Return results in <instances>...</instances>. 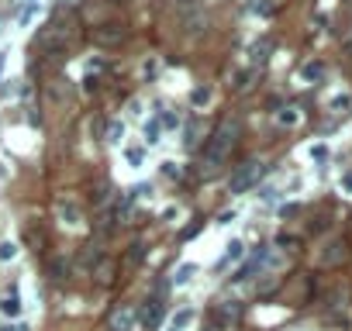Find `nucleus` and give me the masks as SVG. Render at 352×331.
I'll list each match as a JSON object with an SVG mask.
<instances>
[{
    "instance_id": "nucleus-18",
    "label": "nucleus",
    "mask_w": 352,
    "mask_h": 331,
    "mask_svg": "<svg viewBox=\"0 0 352 331\" xmlns=\"http://www.w3.org/2000/svg\"><path fill=\"white\" fill-rule=\"evenodd\" d=\"M190 104H194L197 111H204V107L211 104V86H197L194 93H190Z\"/></svg>"
},
{
    "instance_id": "nucleus-31",
    "label": "nucleus",
    "mask_w": 352,
    "mask_h": 331,
    "mask_svg": "<svg viewBox=\"0 0 352 331\" xmlns=\"http://www.w3.org/2000/svg\"><path fill=\"white\" fill-rule=\"evenodd\" d=\"M128 259H131V262H142V259H145V245H131Z\"/></svg>"
},
{
    "instance_id": "nucleus-11",
    "label": "nucleus",
    "mask_w": 352,
    "mask_h": 331,
    "mask_svg": "<svg viewBox=\"0 0 352 331\" xmlns=\"http://www.w3.org/2000/svg\"><path fill=\"white\" fill-rule=\"evenodd\" d=\"M73 273V262L66 259V255H56L52 262H49V279H56V283H66Z\"/></svg>"
},
{
    "instance_id": "nucleus-34",
    "label": "nucleus",
    "mask_w": 352,
    "mask_h": 331,
    "mask_svg": "<svg viewBox=\"0 0 352 331\" xmlns=\"http://www.w3.org/2000/svg\"><path fill=\"white\" fill-rule=\"evenodd\" d=\"M228 221H235V211H221L217 214V224H228Z\"/></svg>"
},
{
    "instance_id": "nucleus-16",
    "label": "nucleus",
    "mask_w": 352,
    "mask_h": 331,
    "mask_svg": "<svg viewBox=\"0 0 352 331\" xmlns=\"http://www.w3.org/2000/svg\"><path fill=\"white\" fill-rule=\"evenodd\" d=\"M194 276H197V266H194V262H183V266L176 269V276H173V287H183V283H190Z\"/></svg>"
},
{
    "instance_id": "nucleus-28",
    "label": "nucleus",
    "mask_w": 352,
    "mask_h": 331,
    "mask_svg": "<svg viewBox=\"0 0 352 331\" xmlns=\"http://www.w3.org/2000/svg\"><path fill=\"white\" fill-rule=\"evenodd\" d=\"M14 255H18V245H11V242H4V245H0V259H4V262H7V259H14Z\"/></svg>"
},
{
    "instance_id": "nucleus-3",
    "label": "nucleus",
    "mask_w": 352,
    "mask_h": 331,
    "mask_svg": "<svg viewBox=\"0 0 352 331\" xmlns=\"http://www.w3.org/2000/svg\"><path fill=\"white\" fill-rule=\"evenodd\" d=\"M211 317H214L217 328H235V324L242 321V304H238V300H221V304H214Z\"/></svg>"
},
{
    "instance_id": "nucleus-10",
    "label": "nucleus",
    "mask_w": 352,
    "mask_h": 331,
    "mask_svg": "<svg viewBox=\"0 0 352 331\" xmlns=\"http://www.w3.org/2000/svg\"><path fill=\"white\" fill-rule=\"evenodd\" d=\"M135 321H138V314L131 311V307H117V311L111 314V324H107V328L111 331H135Z\"/></svg>"
},
{
    "instance_id": "nucleus-22",
    "label": "nucleus",
    "mask_w": 352,
    "mask_h": 331,
    "mask_svg": "<svg viewBox=\"0 0 352 331\" xmlns=\"http://www.w3.org/2000/svg\"><path fill=\"white\" fill-rule=\"evenodd\" d=\"M35 14H38V4L31 0V4H28V7L18 14V24H21V28H24V24H31V21H35Z\"/></svg>"
},
{
    "instance_id": "nucleus-5",
    "label": "nucleus",
    "mask_w": 352,
    "mask_h": 331,
    "mask_svg": "<svg viewBox=\"0 0 352 331\" xmlns=\"http://www.w3.org/2000/svg\"><path fill=\"white\" fill-rule=\"evenodd\" d=\"M90 38L97 41V45H104V49H117L121 41L128 38V31H124L121 24H100V28L90 31Z\"/></svg>"
},
{
    "instance_id": "nucleus-25",
    "label": "nucleus",
    "mask_w": 352,
    "mask_h": 331,
    "mask_svg": "<svg viewBox=\"0 0 352 331\" xmlns=\"http://www.w3.org/2000/svg\"><path fill=\"white\" fill-rule=\"evenodd\" d=\"M200 231H204V221H194L190 228H183V231H180V238H183V242H190V238H194V234H200Z\"/></svg>"
},
{
    "instance_id": "nucleus-29",
    "label": "nucleus",
    "mask_w": 352,
    "mask_h": 331,
    "mask_svg": "<svg viewBox=\"0 0 352 331\" xmlns=\"http://www.w3.org/2000/svg\"><path fill=\"white\" fill-rule=\"evenodd\" d=\"M121 135H124V124H121V121H111V138H107V141H121Z\"/></svg>"
},
{
    "instance_id": "nucleus-27",
    "label": "nucleus",
    "mask_w": 352,
    "mask_h": 331,
    "mask_svg": "<svg viewBox=\"0 0 352 331\" xmlns=\"http://www.w3.org/2000/svg\"><path fill=\"white\" fill-rule=\"evenodd\" d=\"M242 252H245V249H242V242H232V245H228V252H225V262H235V259H242Z\"/></svg>"
},
{
    "instance_id": "nucleus-32",
    "label": "nucleus",
    "mask_w": 352,
    "mask_h": 331,
    "mask_svg": "<svg viewBox=\"0 0 352 331\" xmlns=\"http://www.w3.org/2000/svg\"><path fill=\"white\" fill-rule=\"evenodd\" d=\"M325 156H328V149H325V145H314V149H311V159H318V162H321Z\"/></svg>"
},
{
    "instance_id": "nucleus-20",
    "label": "nucleus",
    "mask_w": 352,
    "mask_h": 331,
    "mask_svg": "<svg viewBox=\"0 0 352 331\" xmlns=\"http://www.w3.org/2000/svg\"><path fill=\"white\" fill-rule=\"evenodd\" d=\"M190 321H194V311H190V307H183V311H180V314L173 317V324H169V331H183L187 324H190Z\"/></svg>"
},
{
    "instance_id": "nucleus-36",
    "label": "nucleus",
    "mask_w": 352,
    "mask_h": 331,
    "mask_svg": "<svg viewBox=\"0 0 352 331\" xmlns=\"http://www.w3.org/2000/svg\"><path fill=\"white\" fill-rule=\"evenodd\" d=\"M0 331H28V324H4Z\"/></svg>"
},
{
    "instance_id": "nucleus-15",
    "label": "nucleus",
    "mask_w": 352,
    "mask_h": 331,
    "mask_svg": "<svg viewBox=\"0 0 352 331\" xmlns=\"http://www.w3.org/2000/svg\"><path fill=\"white\" fill-rule=\"evenodd\" d=\"M200 135H204V124H200V121L187 124V149H194V152H197V149H200V141H204Z\"/></svg>"
},
{
    "instance_id": "nucleus-38",
    "label": "nucleus",
    "mask_w": 352,
    "mask_h": 331,
    "mask_svg": "<svg viewBox=\"0 0 352 331\" xmlns=\"http://www.w3.org/2000/svg\"><path fill=\"white\" fill-rule=\"evenodd\" d=\"M0 69H4V56H0Z\"/></svg>"
},
{
    "instance_id": "nucleus-17",
    "label": "nucleus",
    "mask_w": 352,
    "mask_h": 331,
    "mask_svg": "<svg viewBox=\"0 0 352 331\" xmlns=\"http://www.w3.org/2000/svg\"><path fill=\"white\" fill-rule=\"evenodd\" d=\"M297 121H300V111H297V107H283V111L276 114V124H280V128H293Z\"/></svg>"
},
{
    "instance_id": "nucleus-30",
    "label": "nucleus",
    "mask_w": 352,
    "mask_h": 331,
    "mask_svg": "<svg viewBox=\"0 0 352 331\" xmlns=\"http://www.w3.org/2000/svg\"><path fill=\"white\" fill-rule=\"evenodd\" d=\"M159 117H162V128H176V124H180V117H176V114H169V111H166V114L159 111Z\"/></svg>"
},
{
    "instance_id": "nucleus-35",
    "label": "nucleus",
    "mask_w": 352,
    "mask_h": 331,
    "mask_svg": "<svg viewBox=\"0 0 352 331\" xmlns=\"http://www.w3.org/2000/svg\"><path fill=\"white\" fill-rule=\"evenodd\" d=\"M162 217H166V221H176V217H180V207H166Z\"/></svg>"
},
{
    "instance_id": "nucleus-23",
    "label": "nucleus",
    "mask_w": 352,
    "mask_h": 331,
    "mask_svg": "<svg viewBox=\"0 0 352 331\" xmlns=\"http://www.w3.org/2000/svg\"><path fill=\"white\" fill-rule=\"evenodd\" d=\"M0 307H4V314H7V317H18V314H21V300L14 297V293H11V297H7Z\"/></svg>"
},
{
    "instance_id": "nucleus-37",
    "label": "nucleus",
    "mask_w": 352,
    "mask_h": 331,
    "mask_svg": "<svg viewBox=\"0 0 352 331\" xmlns=\"http://www.w3.org/2000/svg\"><path fill=\"white\" fill-rule=\"evenodd\" d=\"M345 190H352V173H349V176H345Z\"/></svg>"
},
{
    "instance_id": "nucleus-33",
    "label": "nucleus",
    "mask_w": 352,
    "mask_h": 331,
    "mask_svg": "<svg viewBox=\"0 0 352 331\" xmlns=\"http://www.w3.org/2000/svg\"><path fill=\"white\" fill-rule=\"evenodd\" d=\"M162 173L169 176V179H176V176H180V173H176V162H162Z\"/></svg>"
},
{
    "instance_id": "nucleus-7",
    "label": "nucleus",
    "mask_w": 352,
    "mask_h": 331,
    "mask_svg": "<svg viewBox=\"0 0 352 331\" xmlns=\"http://www.w3.org/2000/svg\"><path fill=\"white\" fill-rule=\"evenodd\" d=\"M56 214L66 228H79V224H83V211H79L76 200H69V197H59L56 200Z\"/></svg>"
},
{
    "instance_id": "nucleus-12",
    "label": "nucleus",
    "mask_w": 352,
    "mask_h": 331,
    "mask_svg": "<svg viewBox=\"0 0 352 331\" xmlns=\"http://www.w3.org/2000/svg\"><path fill=\"white\" fill-rule=\"evenodd\" d=\"M45 45H52V49H62L66 41H69V24H52V31L45 35Z\"/></svg>"
},
{
    "instance_id": "nucleus-21",
    "label": "nucleus",
    "mask_w": 352,
    "mask_h": 331,
    "mask_svg": "<svg viewBox=\"0 0 352 331\" xmlns=\"http://www.w3.org/2000/svg\"><path fill=\"white\" fill-rule=\"evenodd\" d=\"M252 69H245V73H235L232 76V90H245V86H249V83H252Z\"/></svg>"
},
{
    "instance_id": "nucleus-9",
    "label": "nucleus",
    "mask_w": 352,
    "mask_h": 331,
    "mask_svg": "<svg viewBox=\"0 0 352 331\" xmlns=\"http://www.w3.org/2000/svg\"><path fill=\"white\" fill-rule=\"evenodd\" d=\"M21 238H24V245H28V249H35V252H41V249H45V242H49V234H45V228H41L38 221H28V224H24V231H21Z\"/></svg>"
},
{
    "instance_id": "nucleus-2",
    "label": "nucleus",
    "mask_w": 352,
    "mask_h": 331,
    "mask_svg": "<svg viewBox=\"0 0 352 331\" xmlns=\"http://www.w3.org/2000/svg\"><path fill=\"white\" fill-rule=\"evenodd\" d=\"M262 173H266V162H262V159H249V162H242V166L235 169L228 190H232V194H245V190H252L255 183L262 179Z\"/></svg>"
},
{
    "instance_id": "nucleus-4",
    "label": "nucleus",
    "mask_w": 352,
    "mask_h": 331,
    "mask_svg": "<svg viewBox=\"0 0 352 331\" xmlns=\"http://www.w3.org/2000/svg\"><path fill=\"white\" fill-rule=\"evenodd\" d=\"M90 276L97 283H114L117 276V262L111 255H100V252H90Z\"/></svg>"
},
{
    "instance_id": "nucleus-26",
    "label": "nucleus",
    "mask_w": 352,
    "mask_h": 331,
    "mask_svg": "<svg viewBox=\"0 0 352 331\" xmlns=\"http://www.w3.org/2000/svg\"><path fill=\"white\" fill-rule=\"evenodd\" d=\"M345 107H352V97H349V93H342V97L332 100V111H335V114H342Z\"/></svg>"
},
{
    "instance_id": "nucleus-8",
    "label": "nucleus",
    "mask_w": 352,
    "mask_h": 331,
    "mask_svg": "<svg viewBox=\"0 0 352 331\" xmlns=\"http://www.w3.org/2000/svg\"><path fill=\"white\" fill-rule=\"evenodd\" d=\"M162 311H166L162 300H159V297H149V300L142 304V311H135V314H138V321L145 324V331H156L159 321H162Z\"/></svg>"
},
{
    "instance_id": "nucleus-14",
    "label": "nucleus",
    "mask_w": 352,
    "mask_h": 331,
    "mask_svg": "<svg viewBox=\"0 0 352 331\" xmlns=\"http://www.w3.org/2000/svg\"><path fill=\"white\" fill-rule=\"evenodd\" d=\"M270 49H273V45H270L266 38L252 45V52H249V62H252V69H259V66H262V62L270 59Z\"/></svg>"
},
{
    "instance_id": "nucleus-24",
    "label": "nucleus",
    "mask_w": 352,
    "mask_h": 331,
    "mask_svg": "<svg viewBox=\"0 0 352 331\" xmlns=\"http://www.w3.org/2000/svg\"><path fill=\"white\" fill-rule=\"evenodd\" d=\"M124 159H128V166H142L145 162V149H128Z\"/></svg>"
},
{
    "instance_id": "nucleus-6",
    "label": "nucleus",
    "mask_w": 352,
    "mask_h": 331,
    "mask_svg": "<svg viewBox=\"0 0 352 331\" xmlns=\"http://www.w3.org/2000/svg\"><path fill=\"white\" fill-rule=\"evenodd\" d=\"M345 255H349L345 238H332V242L318 252V262H321V266H342V262H345Z\"/></svg>"
},
{
    "instance_id": "nucleus-19",
    "label": "nucleus",
    "mask_w": 352,
    "mask_h": 331,
    "mask_svg": "<svg viewBox=\"0 0 352 331\" xmlns=\"http://www.w3.org/2000/svg\"><path fill=\"white\" fill-rule=\"evenodd\" d=\"M325 76V66L321 62H307L304 69H300V79H307V83H314V79H321Z\"/></svg>"
},
{
    "instance_id": "nucleus-13",
    "label": "nucleus",
    "mask_w": 352,
    "mask_h": 331,
    "mask_svg": "<svg viewBox=\"0 0 352 331\" xmlns=\"http://www.w3.org/2000/svg\"><path fill=\"white\" fill-rule=\"evenodd\" d=\"M131 204H135V194H124L117 200L114 207V224H128V217H131Z\"/></svg>"
},
{
    "instance_id": "nucleus-1",
    "label": "nucleus",
    "mask_w": 352,
    "mask_h": 331,
    "mask_svg": "<svg viewBox=\"0 0 352 331\" xmlns=\"http://www.w3.org/2000/svg\"><path fill=\"white\" fill-rule=\"evenodd\" d=\"M238 135H242V124H238V121H225L214 135H211V141L200 149V173L204 176L217 173V169L225 166V159L232 156V149L238 145Z\"/></svg>"
}]
</instances>
